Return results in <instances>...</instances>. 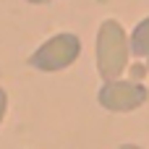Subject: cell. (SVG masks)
Returning <instances> with one entry per match:
<instances>
[{
  "label": "cell",
  "instance_id": "6da1fadb",
  "mask_svg": "<svg viewBox=\"0 0 149 149\" xmlns=\"http://www.w3.org/2000/svg\"><path fill=\"white\" fill-rule=\"evenodd\" d=\"M128 55H131V42H128L126 29L113 18L102 21V26L97 31V68H100V76L105 81H115L126 71Z\"/></svg>",
  "mask_w": 149,
  "mask_h": 149
},
{
  "label": "cell",
  "instance_id": "7a4b0ae2",
  "mask_svg": "<svg viewBox=\"0 0 149 149\" xmlns=\"http://www.w3.org/2000/svg\"><path fill=\"white\" fill-rule=\"evenodd\" d=\"M79 52H81L79 37L65 31V34L50 37V39L29 58V63H31L34 68H39V71H63V68H68L71 63H76Z\"/></svg>",
  "mask_w": 149,
  "mask_h": 149
},
{
  "label": "cell",
  "instance_id": "3957f363",
  "mask_svg": "<svg viewBox=\"0 0 149 149\" xmlns=\"http://www.w3.org/2000/svg\"><path fill=\"white\" fill-rule=\"evenodd\" d=\"M149 92L144 84L139 81H105V86L100 89V105L105 110H113V113H131L136 107H141L147 102Z\"/></svg>",
  "mask_w": 149,
  "mask_h": 149
},
{
  "label": "cell",
  "instance_id": "277c9868",
  "mask_svg": "<svg viewBox=\"0 0 149 149\" xmlns=\"http://www.w3.org/2000/svg\"><path fill=\"white\" fill-rule=\"evenodd\" d=\"M131 52L139 58H149V16L131 31Z\"/></svg>",
  "mask_w": 149,
  "mask_h": 149
},
{
  "label": "cell",
  "instance_id": "5b68a950",
  "mask_svg": "<svg viewBox=\"0 0 149 149\" xmlns=\"http://www.w3.org/2000/svg\"><path fill=\"white\" fill-rule=\"evenodd\" d=\"M5 107H8V97H5V92L0 89V123H3V115H5Z\"/></svg>",
  "mask_w": 149,
  "mask_h": 149
},
{
  "label": "cell",
  "instance_id": "8992f818",
  "mask_svg": "<svg viewBox=\"0 0 149 149\" xmlns=\"http://www.w3.org/2000/svg\"><path fill=\"white\" fill-rule=\"evenodd\" d=\"M120 149H139V147H134V144H126V147H120Z\"/></svg>",
  "mask_w": 149,
  "mask_h": 149
},
{
  "label": "cell",
  "instance_id": "52a82bcc",
  "mask_svg": "<svg viewBox=\"0 0 149 149\" xmlns=\"http://www.w3.org/2000/svg\"><path fill=\"white\" fill-rule=\"evenodd\" d=\"M29 3H47V0H29Z\"/></svg>",
  "mask_w": 149,
  "mask_h": 149
},
{
  "label": "cell",
  "instance_id": "ba28073f",
  "mask_svg": "<svg viewBox=\"0 0 149 149\" xmlns=\"http://www.w3.org/2000/svg\"><path fill=\"white\" fill-rule=\"evenodd\" d=\"M147 68H149V60H147Z\"/></svg>",
  "mask_w": 149,
  "mask_h": 149
}]
</instances>
